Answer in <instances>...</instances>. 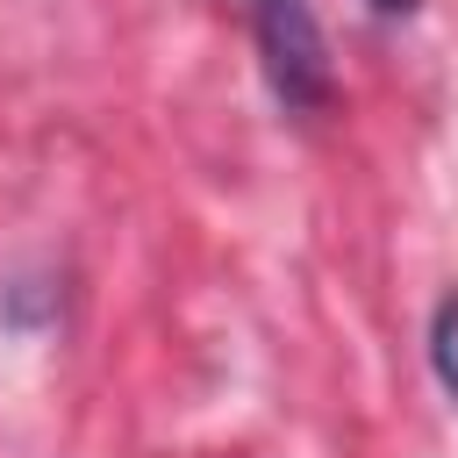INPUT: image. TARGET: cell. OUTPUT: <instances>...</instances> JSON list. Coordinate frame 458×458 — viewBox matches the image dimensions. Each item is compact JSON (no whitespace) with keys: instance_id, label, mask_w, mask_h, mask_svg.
<instances>
[{"instance_id":"cell-1","label":"cell","mask_w":458,"mask_h":458,"mask_svg":"<svg viewBox=\"0 0 458 458\" xmlns=\"http://www.w3.org/2000/svg\"><path fill=\"white\" fill-rule=\"evenodd\" d=\"M258 7V50H265V79L293 114H315L329 100V50L322 29L308 14V0H250Z\"/></svg>"},{"instance_id":"cell-2","label":"cell","mask_w":458,"mask_h":458,"mask_svg":"<svg viewBox=\"0 0 458 458\" xmlns=\"http://www.w3.org/2000/svg\"><path fill=\"white\" fill-rule=\"evenodd\" d=\"M429 372H437V386L451 394V408H458V286L437 301V315H429Z\"/></svg>"},{"instance_id":"cell-3","label":"cell","mask_w":458,"mask_h":458,"mask_svg":"<svg viewBox=\"0 0 458 458\" xmlns=\"http://www.w3.org/2000/svg\"><path fill=\"white\" fill-rule=\"evenodd\" d=\"M422 0H372V14H386V21H401V14H415Z\"/></svg>"}]
</instances>
